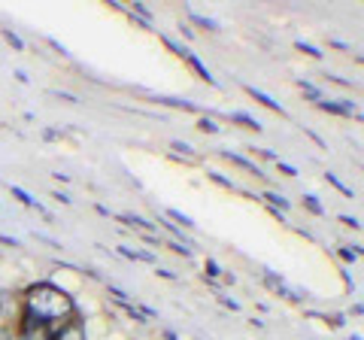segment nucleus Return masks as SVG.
<instances>
[{"instance_id":"1","label":"nucleus","mask_w":364,"mask_h":340,"mask_svg":"<svg viewBox=\"0 0 364 340\" xmlns=\"http://www.w3.org/2000/svg\"><path fill=\"white\" fill-rule=\"evenodd\" d=\"M70 319H79V304L67 289H61L52 280H40L21 292V307L16 319V334L21 331H55V328L67 325Z\"/></svg>"},{"instance_id":"2","label":"nucleus","mask_w":364,"mask_h":340,"mask_svg":"<svg viewBox=\"0 0 364 340\" xmlns=\"http://www.w3.org/2000/svg\"><path fill=\"white\" fill-rule=\"evenodd\" d=\"M316 107H318V110H325V112H331V116H343V119H355V122H361L358 104H355V100H349V97H328V100H318Z\"/></svg>"},{"instance_id":"3","label":"nucleus","mask_w":364,"mask_h":340,"mask_svg":"<svg viewBox=\"0 0 364 340\" xmlns=\"http://www.w3.org/2000/svg\"><path fill=\"white\" fill-rule=\"evenodd\" d=\"M261 274H264V282H267V286H270L273 292H277V294H282V298H289V301H294V304H301V301H304V298H301V292L289 289V286H286V280L277 277V270L264 267V270H261Z\"/></svg>"},{"instance_id":"4","label":"nucleus","mask_w":364,"mask_h":340,"mask_svg":"<svg viewBox=\"0 0 364 340\" xmlns=\"http://www.w3.org/2000/svg\"><path fill=\"white\" fill-rule=\"evenodd\" d=\"M52 340H88V328L82 319H70L67 325L55 328L52 331Z\"/></svg>"},{"instance_id":"5","label":"nucleus","mask_w":364,"mask_h":340,"mask_svg":"<svg viewBox=\"0 0 364 340\" xmlns=\"http://www.w3.org/2000/svg\"><path fill=\"white\" fill-rule=\"evenodd\" d=\"M116 219L122 225H128V228H136L140 234H158V222H149L146 216H140V213H119Z\"/></svg>"},{"instance_id":"6","label":"nucleus","mask_w":364,"mask_h":340,"mask_svg":"<svg viewBox=\"0 0 364 340\" xmlns=\"http://www.w3.org/2000/svg\"><path fill=\"white\" fill-rule=\"evenodd\" d=\"M219 155L225 158V161H231V164H237V167H243V170H249L252 176H264V170H261L252 158H246V155H240V152H234V149H219Z\"/></svg>"},{"instance_id":"7","label":"nucleus","mask_w":364,"mask_h":340,"mask_svg":"<svg viewBox=\"0 0 364 340\" xmlns=\"http://www.w3.org/2000/svg\"><path fill=\"white\" fill-rule=\"evenodd\" d=\"M9 195H13L18 203H25V207H31V210H37V213H43V216L46 219H52V213L49 210H46V203H40L37 198H33V195H28V191L25 188H21V186H9Z\"/></svg>"},{"instance_id":"8","label":"nucleus","mask_w":364,"mask_h":340,"mask_svg":"<svg viewBox=\"0 0 364 340\" xmlns=\"http://www.w3.org/2000/svg\"><path fill=\"white\" fill-rule=\"evenodd\" d=\"M243 88H246V95H249V97H255L261 107H267V110H273V112H279V116H289L286 107H282L279 100H273L267 92H261V88H255V85H243Z\"/></svg>"},{"instance_id":"9","label":"nucleus","mask_w":364,"mask_h":340,"mask_svg":"<svg viewBox=\"0 0 364 340\" xmlns=\"http://www.w3.org/2000/svg\"><path fill=\"white\" fill-rule=\"evenodd\" d=\"M155 104H161V107H173V110H182V112H200L198 104H191V100H182V97H170V95H155L149 92Z\"/></svg>"},{"instance_id":"10","label":"nucleus","mask_w":364,"mask_h":340,"mask_svg":"<svg viewBox=\"0 0 364 340\" xmlns=\"http://www.w3.org/2000/svg\"><path fill=\"white\" fill-rule=\"evenodd\" d=\"M186 61H188V67H191V70H195V73L203 79V83H207V85H213V88H219V79H215V76L210 73V67L203 64V61L198 58L195 52H188V58H186Z\"/></svg>"},{"instance_id":"11","label":"nucleus","mask_w":364,"mask_h":340,"mask_svg":"<svg viewBox=\"0 0 364 340\" xmlns=\"http://www.w3.org/2000/svg\"><path fill=\"white\" fill-rule=\"evenodd\" d=\"M228 119L237 122V124H243V128H249V131H255V134L264 131V124H261L255 116H249L246 110H228Z\"/></svg>"},{"instance_id":"12","label":"nucleus","mask_w":364,"mask_h":340,"mask_svg":"<svg viewBox=\"0 0 364 340\" xmlns=\"http://www.w3.org/2000/svg\"><path fill=\"white\" fill-rule=\"evenodd\" d=\"M119 255L131 258V262H143V265H152V267H158V258H155V253H149V249H131V246H119Z\"/></svg>"},{"instance_id":"13","label":"nucleus","mask_w":364,"mask_h":340,"mask_svg":"<svg viewBox=\"0 0 364 340\" xmlns=\"http://www.w3.org/2000/svg\"><path fill=\"white\" fill-rule=\"evenodd\" d=\"M258 198L264 201L270 210H279V213H289V210H291V201H289L286 195H282V191H273V188H267L264 195H258Z\"/></svg>"},{"instance_id":"14","label":"nucleus","mask_w":364,"mask_h":340,"mask_svg":"<svg viewBox=\"0 0 364 340\" xmlns=\"http://www.w3.org/2000/svg\"><path fill=\"white\" fill-rule=\"evenodd\" d=\"M207 179H213V183H215V186H222V188H228V191H240V195H246V198H252V195H249V191H243L240 186H237V183H234V179H228V176H222V174H219V170H213V167H207Z\"/></svg>"},{"instance_id":"15","label":"nucleus","mask_w":364,"mask_h":340,"mask_svg":"<svg viewBox=\"0 0 364 340\" xmlns=\"http://www.w3.org/2000/svg\"><path fill=\"white\" fill-rule=\"evenodd\" d=\"M164 219H173V222H179V228H188V231L198 225L195 219L188 216V213H182V210H176V207H167V210H164Z\"/></svg>"},{"instance_id":"16","label":"nucleus","mask_w":364,"mask_h":340,"mask_svg":"<svg viewBox=\"0 0 364 340\" xmlns=\"http://www.w3.org/2000/svg\"><path fill=\"white\" fill-rule=\"evenodd\" d=\"M298 88H301V92H304L306 97H310V100H313V104H318V100H325V95H322V88H318V85H313V83H310V79H304V76H301V79H298Z\"/></svg>"},{"instance_id":"17","label":"nucleus","mask_w":364,"mask_h":340,"mask_svg":"<svg viewBox=\"0 0 364 340\" xmlns=\"http://www.w3.org/2000/svg\"><path fill=\"white\" fill-rule=\"evenodd\" d=\"M188 18L191 21H195V25H200V28H207V31H222L219 28V21H215V18H210V16H203V13H195V9H188Z\"/></svg>"},{"instance_id":"18","label":"nucleus","mask_w":364,"mask_h":340,"mask_svg":"<svg viewBox=\"0 0 364 340\" xmlns=\"http://www.w3.org/2000/svg\"><path fill=\"white\" fill-rule=\"evenodd\" d=\"M325 183H331L337 191H340V195H346V198H355V191H352L346 183H343V179H340L337 174H331V170H328V174H325Z\"/></svg>"},{"instance_id":"19","label":"nucleus","mask_w":364,"mask_h":340,"mask_svg":"<svg viewBox=\"0 0 364 340\" xmlns=\"http://www.w3.org/2000/svg\"><path fill=\"white\" fill-rule=\"evenodd\" d=\"M294 49L304 52V55H310V58H316V61H322V58H325V52H322V49H316L313 43H306V40H294Z\"/></svg>"},{"instance_id":"20","label":"nucleus","mask_w":364,"mask_h":340,"mask_svg":"<svg viewBox=\"0 0 364 340\" xmlns=\"http://www.w3.org/2000/svg\"><path fill=\"white\" fill-rule=\"evenodd\" d=\"M0 33H4V40L9 43V46H13L16 52H25V40L18 37V33L13 31V28H0Z\"/></svg>"},{"instance_id":"21","label":"nucleus","mask_w":364,"mask_h":340,"mask_svg":"<svg viewBox=\"0 0 364 340\" xmlns=\"http://www.w3.org/2000/svg\"><path fill=\"white\" fill-rule=\"evenodd\" d=\"M304 210H310L313 216H325V203L316 195H304Z\"/></svg>"},{"instance_id":"22","label":"nucleus","mask_w":364,"mask_h":340,"mask_svg":"<svg viewBox=\"0 0 364 340\" xmlns=\"http://www.w3.org/2000/svg\"><path fill=\"white\" fill-rule=\"evenodd\" d=\"M161 43H164V46H167L170 52H173V55H179L182 61H186V58H188V52H191L188 46H182V43H176L173 37H161Z\"/></svg>"},{"instance_id":"23","label":"nucleus","mask_w":364,"mask_h":340,"mask_svg":"<svg viewBox=\"0 0 364 340\" xmlns=\"http://www.w3.org/2000/svg\"><path fill=\"white\" fill-rule=\"evenodd\" d=\"M337 253H340V258H343L346 265H355L358 258H361V243H355V249H349V246H340Z\"/></svg>"},{"instance_id":"24","label":"nucleus","mask_w":364,"mask_h":340,"mask_svg":"<svg viewBox=\"0 0 364 340\" xmlns=\"http://www.w3.org/2000/svg\"><path fill=\"white\" fill-rule=\"evenodd\" d=\"M198 131H203V134H219L222 128H219V122H215L213 116H200L198 119Z\"/></svg>"},{"instance_id":"25","label":"nucleus","mask_w":364,"mask_h":340,"mask_svg":"<svg viewBox=\"0 0 364 340\" xmlns=\"http://www.w3.org/2000/svg\"><path fill=\"white\" fill-rule=\"evenodd\" d=\"M203 274H207L210 280H222L225 270L219 267V262H215V258H207V262H203Z\"/></svg>"},{"instance_id":"26","label":"nucleus","mask_w":364,"mask_h":340,"mask_svg":"<svg viewBox=\"0 0 364 340\" xmlns=\"http://www.w3.org/2000/svg\"><path fill=\"white\" fill-rule=\"evenodd\" d=\"M131 16H136V18H143V21H149L152 25V9L143 4V0H136V4L131 6Z\"/></svg>"},{"instance_id":"27","label":"nucleus","mask_w":364,"mask_h":340,"mask_svg":"<svg viewBox=\"0 0 364 340\" xmlns=\"http://www.w3.org/2000/svg\"><path fill=\"white\" fill-rule=\"evenodd\" d=\"M16 340H52V331H46V328H37V331H21V334H16Z\"/></svg>"},{"instance_id":"28","label":"nucleus","mask_w":364,"mask_h":340,"mask_svg":"<svg viewBox=\"0 0 364 340\" xmlns=\"http://www.w3.org/2000/svg\"><path fill=\"white\" fill-rule=\"evenodd\" d=\"M170 149L179 152V155H186V158H195V146H188L186 140H170Z\"/></svg>"},{"instance_id":"29","label":"nucleus","mask_w":364,"mask_h":340,"mask_svg":"<svg viewBox=\"0 0 364 340\" xmlns=\"http://www.w3.org/2000/svg\"><path fill=\"white\" fill-rule=\"evenodd\" d=\"M164 246H170V249H173L176 255H182V258H191V255H195V249H191V246H182V243H176V240H167Z\"/></svg>"},{"instance_id":"30","label":"nucleus","mask_w":364,"mask_h":340,"mask_svg":"<svg viewBox=\"0 0 364 340\" xmlns=\"http://www.w3.org/2000/svg\"><path fill=\"white\" fill-rule=\"evenodd\" d=\"M277 167H279V174H286V176H298V167L289 164V161H282V158L277 161Z\"/></svg>"},{"instance_id":"31","label":"nucleus","mask_w":364,"mask_h":340,"mask_svg":"<svg viewBox=\"0 0 364 340\" xmlns=\"http://www.w3.org/2000/svg\"><path fill=\"white\" fill-rule=\"evenodd\" d=\"M340 222H343L346 228H352V231H361V219L358 216H340Z\"/></svg>"},{"instance_id":"32","label":"nucleus","mask_w":364,"mask_h":340,"mask_svg":"<svg viewBox=\"0 0 364 340\" xmlns=\"http://www.w3.org/2000/svg\"><path fill=\"white\" fill-rule=\"evenodd\" d=\"M46 43H49V46H52L55 52H58V55H64V58H67V55H70V52H67V46H64V43H58L55 37H46Z\"/></svg>"},{"instance_id":"33","label":"nucleus","mask_w":364,"mask_h":340,"mask_svg":"<svg viewBox=\"0 0 364 340\" xmlns=\"http://www.w3.org/2000/svg\"><path fill=\"white\" fill-rule=\"evenodd\" d=\"M55 97H61V100H67V104H79V97L76 95H70V92H52Z\"/></svg>"},{"instance_id":"34","label":"nucleus","mask_w":364,"mask_h":340,"mask_svg":"<svg viewBox=\"0 0 364 340\" xmlns=\"http://www.w3.org/2000/svg\"><path fill=\"white\" fill-rule=\"evenodd\" d=\"M155 274H158V277H161V280H170V282H176V280H179V277L173 274V270H164V267H158V270H155Z\"/></svg>"},{"instance_id":"35","label":"nucleus","mask_w":364,"mask_h":340,"mask_svg":"<svg viewBox=\"0 0 364 340\" xmlns=\"http://www.w3.org/2000/svg\"><path fill=\"white\" fill-rule=\"evenodd\" d=\"M52 198L58 201V203H64V207H70V203H73V198H70V195H64V191H55Z\"/></svg>"},{"instance_id":"36","label":"nucleus","mask_w":364,"mask_h":340,"mask_svg":"<svg viewBox=\"0 0 364 340\" xmlns=\"http://www.w3.org/2000/svg\"><path fill=\"white\" fill-rule=\"evenodd\" d=\"M219 301L225 304V307H228V310H240V304H237L234 298H228V294H222V298H219Z\"/></svg>"},{"instance_id":"37","label":"nucleus","mask_w":364,"mask_h":340,"mask_svg":"<svg viewBox=\"0 0 364 340\" xmlns=\"http://www.w3.org/2000/svg\"><path fill=\"white\" fill-rule=\"evenodd\" d=\"M0 340H16V331L6 328V325H0Z\"/></svg>"},{"instance_id":"38","label":"nucleus","mask_w":364,"mask_h":340,"mask_svg":"<svg viewBox=\"0 0 364 340\" xmlns=\"http://www.w3.org/2000/svg\"><path fill=\"white\" fill-rule=\"evenodd\" d=\"M328 79H331V83H337V85H346V88H352V79H343V76H337V73H331Z\"/></svg>"},{"instance_id":"39","label":"nucleus","mask_w":364,"mask_h":340,"mask_svg":"<svg viewBox=\"0 0 364 340\" xmlns=\"http://www.w3.org/2000/svg\"><path fill=\"white\" fill-rule=\"evenodd\" d=\"M37 240H43V243H49L52 249H61V243H58V240H52V237H49V234H37Z\"/></svg>"},{"instance_id":"40","label":"nucleus","mask_w":364,"mask_h":340,"mask_svg":"<svg viewBox=\"0 0 364 340\" xmlns=\"http://www.w3.org/2000/svg\"><path fill=\"white\" fill-rule=\"evenodd\" d=\"M0 243H4V246H21L16 237H9V234H0Z\"/></svg>"},{"instance_id":"41","label":"nucleus","mask_w":364,"mask_h":340,"mask_svg":"<svg viewBox=\"0 0 364 340\" xmlns=\"http://www.w3.org/2000/svg\"><path fill=\"white\" fill-rule=\"evenodd\" d=\"M306 137H310V140H313L316 146H322V149H325V140H322V137H318V134H316V131H310V128H306Z\"/></svg>"},{"instance_id":"42","label":"nucleus","mask_w":364,"mask_h":340,"mask_svg":"<svg viewBox=\"0 0 364 340\" xmlns=\"http://www.w3.org/2000/svg\"><path fill=\"white\" fill-rule=\"evenodd\" d=\"M16 79H18V83H21V85H28V83H31V76H28L25 70H16Z\"/></svg>"},{"instance_id":"43","label":"nucleus","mask_w":364,"mask_h":340,"mask_svg":"<svg viewBox=\"0 0 364 340\" xmlns=\"http://www.w3.org/2000/svg\"><path fill=\"white\" fill-rule=\"evenodd\" d=\"M261 155H264V158H270V161H279V155L277 152H273V149H258Z\"/></svg>"},{"instance_id":"44","label":"nucleus","mask_w":364,"mask_h":340,"mask_svg":"<svg viewBox=\"0 0 364 340\" xmlns=\"http://www.w3.org/2000/svg\"><path fill=\"white\" fill-rule=\"evenodd\" d=\"M55 179H58V183H70V174H52Z\"/></svg>"},{"instance_id":"45","label":"nucleus","mask_w":364,"mask_h":340,"mask_svg":"<svg viewBox=\"0 0 364 340\" xmlns=\"http://www.w3.org/2000/svg\"><path fill=\"white\" fill-rule=\"evenodd\" d=\"M331 46H337V49H343V52H349V46H346V43H343V40H331Z\"/></svg>"},{"instance_id":"46","label":"nucleus","mask_w":364,"mask_h":340,"mask_svg":"<svg viewBox=\"0 0 364 340\" xmlns=\"http://www.w3.org/2000/svg\"><path fill=\"white\" fill-rule=\"evenodd\" d=\"M164 337H167V340H179V337H176L173 331H164Z\"/></svg>"},{"instance_id":"47","label":"nucleus","mask_w":364,"mask_h":340,"mask_svg":"<svg viewBox=\"0 0 364 340\" xmlns=\"http://www.w3.org/2000/svg\"><path fill=\"white\" fill-rule=\"evenodd\" d=\"M0 319H4V298H0Z\"/></svg>"},{"instance_id":"48","label":"nucleus","mask_w":364,"mask_h":340,"mask_svg":"<svg viewBox=\"0 0 364 340\" xmlns=\"http://www.w3.org/2000/svg\"><path fill=\"white\" fill-rule=\"evenodd\" d=\"M349 340H361V334H355V337H349Z\"/></svg>"}]
</instances>
